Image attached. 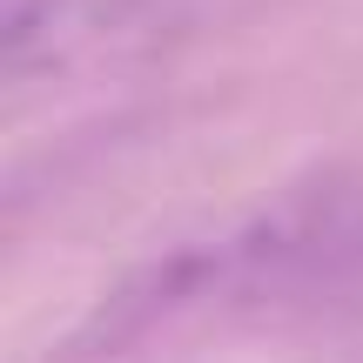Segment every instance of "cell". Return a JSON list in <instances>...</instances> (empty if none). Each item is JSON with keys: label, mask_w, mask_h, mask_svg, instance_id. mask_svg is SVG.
Returning a JSON list of instances; mask_svg holds the SVG:
<instances>
[{"label": "cell", "mask_w": 363, "mask_h": 363, "mask_svg": "<svg viewBox=\"0 0 363 363\" xmlns=\"http://www.w3.org/2000/svg\"><path fill=\"white\" fill-rule=\"evenodd\" d=\"M222 316L262 330L363 323V182H323L235 222Z\"/></svg>", "instance_id": "1"}]
</instances>
